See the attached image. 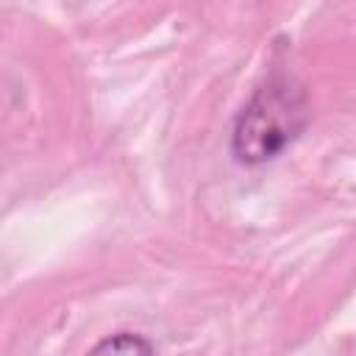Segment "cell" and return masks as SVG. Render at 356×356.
<instances>
[{"instance_id":"cell-1","label":"cell","mask_w":356,"mask_h":356,"mask_svg":"<svg viewBox=\"0 0 356 356\" xmlns=\"http://www.w3.org/2000/svg\"><path fill=\"white\" fill-rule=\"evenodd\" d=\"M306 95L289 78L261 83L234 120L231 153L239 164L259 167L281 156L306 128Z\"/></svg>"},{"instance_id":"cell-2","label":"cell","mask_w":356,"mask_h":356,"mask_svg":"<svg viewBox=\"0 0 356 356\" xmlns=\"http://www.w3.org/2000/svg\"><path fill=\"white\" fill-rule=\"evenodd\" d=\"M86 356H156V348L142 334L117 331V334L103 337Z\"/></svg>"}]
</instances>
